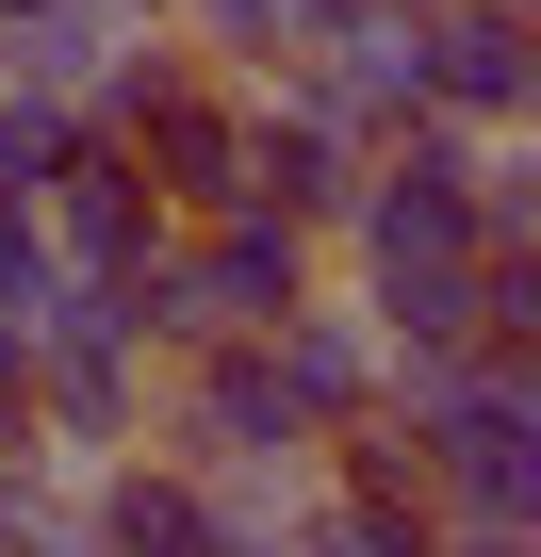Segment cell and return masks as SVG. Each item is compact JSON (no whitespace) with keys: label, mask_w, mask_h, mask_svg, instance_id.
Listing matches in <instances>:
<instances>
[{"label":"cell","mask_w":541,"mask_h":557,"mask_svg":"<svg viewBox=\"0 0 541 557\" xmlns=\"http://www.w3.org/2000/svg\"><path fill=\"white\" fill-rule=\"evenodd\" d=\"M378 0H164V34L197 50V66H230V83H296L329 34H361Z\"/></svg>","instance_id":"obj_9"},{"label":"cell","mask_w":541,"mask_h":557,"mask_svg":"<svg viewBox=\"0 0 541 557\" xmlns=\"http://www.w3.org/2000/svg\"><path fill=\"white\" fill-rule=\"evenodd\" d=\"M394 34H410V115L427 132H525L541 66H525V0H394Z\"/></svg>","instance_id":"obj_2"},{"label":"cell","mask_w":541,"mask_h":557,"mask_svg":"<svg viewBox=\"0 0 541 557\" xmlns=\"http://www.w3.org/2000/svg\"><path fill=\"white\" fill-rule=\"evenodd\" d=\"M66 296H83V278L50 262V230H34V197H17V213H0V329H17V345H34V329H50Z\"/></svg>","instance_id":"obj_10"},{"label":"cell","mask_w":541,"mask_h":557,"mask_svg":"<svg viewBox=\"0 0 541 557\" xmlns=\"http://www.w3.org/2000/svg\"><path fill=\"white\" fill-rule=\"evenodd\" d=\"M83 557H246V541H230L213 475H181V459H99V475H83Z\"/></svg>","instance_id":"obj_7"},{"label":"cell","mask_w":541,"mask_h":557,"mask_svg":"<svg viewBox=\"0 0 541 557\" xmlns=\"http://www.w3.org/2000/svg\"><path fill=\"white\" fill-rule=\"evenodd\" d=\"M345 197H361V148L329 132V115H296V99H262L246 83V213H280V230H345Z\"/></svg>","instance_id":"obj_8"},{"label":"cell","mask_w":541,"mask_h":557,"mask_svg":"<svg viewBox=\"0 0 541 557\" xmlns=\"http://www.w3.org/2000/svg\"><path fill=\"white\" fill-rule=\"evenodd\" d=\"M66 132H83L66 99H17V83H0V213H17V197H34L50 164H66Z\"/></svg>","instance_id":"obj_11"},{"label":"cell","mask_w":541,"mask_h":557,"mask_svg":"<svg viewBox=\"0 0 541 557\" xmlns=\"http://www.w3.org/2000/svg\"><path fill=\"white\" fill-rule=\"evenodd\" d=\"M312 426L262 345H181V475H296Z\"/></svg>","instance_id":"obj_5"},{"label":"cell","mask_w":541,"mask_h":557,"mask_svg":"<svg viewBox=\"0 0 541 557\" xmlns=\"http://www.w3.org/2000/svg\"><path fill=\"white\" fill-rule=\"evenodd\" d=\"M132 426H148V345H132V312L83 278V296L34 329V443H83V459H115Z\"/></svg>","instance_id":"obj_3"},{"label":"cell","mask_w":541,"mask_h":557,"mask_svg":"<svg viewBox=\"0 0 541 557\" xmlns=\"http://www.w3.org/2000/svg\"><path fill=\"white\" fill-rule=\"evenodd\" d=\"M34 230H50V262H66V278H99V296H115V278H148V262H164V230H181V213L148 197V164H132L115 132H66V164L34 181Z\"/></svg>","instance_id":"obj_4"},{"label":"cell","mask_w":541,"mask_h":557,"mask_svg":"<svg viewBox=\"0 0 541 557\" xmlns=\"http://www.w3.org/2000/svg\"><path fill=\"white\" fill-rule=\"evenodd\" d=\"M394 443H410V492H427L443 524H525V508H541V377H525V361L394 377Z\"/></svg>","instance_id":"obj_1"},{"label":"cell","mask_w":541,"mask_h":557,"mask_svg":"<svg viewBox=\"0 0 541 557\" xmlns=\"http://www.w3.org/2000/svg\"><path fill=\"white\" fill-rule=\"evenodd\" d=\"M262 361H280V394H296V426H312V443H345V426H378V410H394V345L361 329V296H296L280 329H262Z\"/></svg>","instance_id":"obj_6"},{"label":"cell","mask_w":541,"mask_h":557,"mask_svg":"<svg viewBox=\"0 0 541 557\" xmlns=\"http://www.w3.org/2000/svg\"><path fill=\"white\" fill-rule=\"evenodd\" d=\"M427 557H525V524H443Z\"/></svg>","instance_id":"obj_12"},{"label":"cell","mask_w":541,"mask_h":557,"mask_svg":"<svg viewBox=\"0 0 541 557\" xmlns=\"http://www.w3.org/2000/svg\"><path fill=\"white\" fill-rule=\"evenodd\" d=\"M17 459H34V426H0V475H17Z\"/></svg>","instance_id":"obj_13"}]
</instances>
